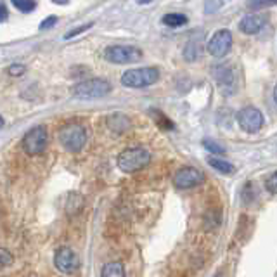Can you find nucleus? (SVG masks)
Instances as JSON below:
<instances>
[{
	"label": "nucleus",
	"mask_w": 277,
	"mask_h": 277,
	"mask_svg": "<svg viewBox=\"0 0 277 277\" xmlns=\"http://www.w3.org/2000/svg\"><path fill=\"white\" fill-rule=\"evenodd\" d=\"M2 126H4V118L0 116V129H2Z\"/></svg>",
	"instance_id": "nucleus-29"
},
{
	"label": "nucleus",
	"mask_w": 277,
	"mask_h": 277,
	"mask_svg": "<svg viewBox=\"0 0 277 277\" xmlns=\"http://www.w3.org/2000/svg\"><path fill=\"white\" fill-rule=\"evenodd\" d=\"M222 6H224L222 0H206V4H204V12H206V14H211V12L219 11Z\"/></svg>",
	"instance_id": "nucleus-19"
},
{
	"label": "nucleus",
	"mask_w": 277,
	"mask_h": 277,
	"mask_svg": "<svg viewBox=\"0 0 277 277\" xmlns=\"http://www.w3.org/2000/svg\"><path fill=\"white\" fill-rule=\"evenodd\" d=\"M203 180H204V175L201 172L190 166H185L182 170H179L174 177V182L179 189H190L194 187V185L201 184Z\"/></svg>",
	"instance_id": "nucleus-10"
},
{
	"label": "nucleus",
	"mask_w": 277,
	"mask_h": 277,
	"mask_svg": "<svg viewBox=\"0 0 277 277\" xmlns=\"http://www.w3.org/2000/svg\"><path fill=\"white\" fill-rule=\"evenodd\" d=\"M149 161H151V154L142 147L125 149L118 156V166L125 174H134V172L142 170V168H146L149 165Z\"/></svg>",
	"instance_id": "nucleus-1"
},
{
	"label": "nucleus",
	"mask_w": 277,
	"mask_h": 277,
	"mask_svg": "<svg viewBox=\"0 0 277 277\" xmlns=\"http://www.w3.org/2000/svg\"><path fill=\"white\" fill-rule=\"evenodd\" d=\"M267 25L265 14H248L239 23V30L246 35H257L263 26Z\"/></svg>",
	"instance_id": "nucleus-12"
},
{
	"label": "nucleus",
	"mask_w": 277,
	"mask_h": 277,
	"mask_svg": "<svg viewBox=\"0 0 277 277\" xmlns=\"http://www.w3.org/2000/svg\"><path fill=\"white\" fill-rule=\"evenodd\" d=\"M230 45H232V33L225 28L219 30L208 42V52L213 57H224L230 51Z\"/></svg>",
	"instance_id": "nucleus-8"
},
{
	"label": "nucleus",
	"mask_w": 277,
	"mask_h": 277,
	"mask_svg": "<svg viewBox=\"0 0 277 277\" xmlns=\"http://www.w3.org/2000/svg\"><path fill=\"white\" fill-rule=\"evenodd\" d=\"M238 121L244 132H248V134H257L263 125V115L260 113V110H257V108L248 106L239 111Z\"/></svg>",
	"instance_id": "nucleus-7"
},
{
	"label": "nucleus",
	"mask_w": 277,
	"mask_h": 277,
	"mask_svg": "<svg viewBox=\"0 0 277 277\" xmlns=\"http://www.w3.org/2000/svg\"><path fill=\"white\" fill-rule=\"evenodd\" d=\"M54 25H57V16H49L47 19L40 23V30H51Z\"/></svg>",
	"instance_id": "nucleus-22"
},
{
	"label": "nucleus",
	"mask_w": 277,
	"mask_h": 277,
	"mask_svg": "<svg viewBox=\"0 0 277 277\" xmlns=\"http://www.w3.org/2000/svg\"><path fill=\"white\" fill-rule=\"evenodd\" d=\"M54 4H59V6H66L68 2H70V0H52Z\"/></svg>",
	"instance_id": "nucleus-27"
},
{
	"label": "nucleus",
	"mask_w": 277,
	"mask_h": 277,
	"mask_svg": "<svg viewBox=\"0 0 277 277\" xmlns=\"http://www.w3.org/2000/svg\"><path fill=\"white\" fill-rule=\"evenodd\" d=\"M208 163H210L211 168H215L217 172H220V174H224V175H230L236 172L232 163L224 161V160H220V158H208Z\"/></svg>",
	"instance_id": "nucleus-13"
},
{
	"label": "nucleus",
	"mask_w": 277,
	"mask_h": 277,
	"mask_svg": "<svg viewBox=\"0 0 277 277\" xmlns=\"http://www.w3.org/2000/svg\"><path fill=\"white\" fill-rule=\"evenodd\" d=\"M160 78V71L156 68H140V70H130L121 75V83L130 89H146Z\"/></svg>",
	"instance_id": "nucleus-4"
},
{
	"label": "nucleus",
	"mask_w": 277,
	"mask_h": 277,
	"mask_svg": "<svg viewBox=\"0 0 277 277\" xmlns=\"http://www.w3.org/2000/svg\"><path fill=\"white\" fill-rule=\"evenodd\" d=\"M12 6L16 9H19L21 12H30L35 9V2L33 0H11Z\"/></svg>",
	"instance_id": "nucleus-18"
},
{
	"label": "nucleus",
	"mask_w": 277,
	"mask_h": 277,
	"mask_svg": "<svg viewBox=\"0 0 277 277\" xmlns=\"http://www.w3.org/2000/svg\"><path fill=\"white\" fill-rule=\"evenodd\" d=\"M275 182H277V175L274 172V174H270V177L267 179V182H265V187L272 194V196H275Z\"/></svg>",
	"instance_id": "nucleus-21"
},
{
	"label": "nucleus",
	"mask_w": 277,
	"mask_h": 277,
	"mask_svg": "<svg viewBox=\"0 0 277 277\" xmlns=\"http://www.w3.org/2000/svg\"><path fill=\"white\" fill-rule=\"evenodd\" d=\"M104 57L115 65H132L142 57V51L134 45H110L104 51Z\"/></svg>",
	"instance_id": "nucleus-5"
},
{
	"label": "nucleus",
	"mask_w": 277,
	"mask_h": 277,
	"mask_svg": "<svg viewBox=\"0 0 277 277\" xmlns=\"http://www.w3.org/2000/svg\"><path fill=\"white\" fill-rule=\"evenodd\" d=\"M111 92V85L110 81L102 80V78H92V80H85L76 83L73 89H71V94L75 95L76 99H81V101H90V99H99L104 97Z\"/></svg>",
	"instance_id": "nucleus-2"
},
{
	"label": "nucleus",
	"mask_w": 277,
	"mask_h": 277,
	"mask_svg": "<svg viewBox=\"0 0 277 277\" xmlns=\"http://www.w3.org/2000/svg\"><path fill=\"white\" fill-rule=\"evenodd\" d=\"M47 147V129L42 125L33 126L23 137V149L28 154H40Z\"/></svg>",
	"instance_id": "nucleus-6"
},
{
	"label": "nucleus",
	"mask_w": 277,
	"mask_h": 277,
	"mask_svg": "<svg viewBox=\"0 0 277 277\" xmlns=\"http://www.w3.org/2000/svg\"><path fill=\"white\" fill-rule=\"evenodd\" d=\"M59 142L70 153H78L87 142V132L81 125H65L59 130Z\"/></svg>",
	"instance_id": "nucleus-3"
},
{
	"label": "nucleus",
	"mask_w": 277,
	"mask_h": 277,
	"mask_svg": "<svg viewBox=\"0 0 277 277\" xmlns=\"http://www.w3.org/2000/svg\"><path fill=\"white\" fill-rule=\"evenodd\" d=\"M7 19V9L2 6V4H0V23L2 21H6Z\"/></svg>",
	"instance_id": "nucleus-26"
},
{
	"label": "nucleus",
	"mask_w": 277,
	"mask_h": 277,
	"mask_svg": "<svg viewBox=\"0 0 277 277\" xmlns=\"http://www.w3.org/2000/svg\"><path fill=\"white\" fill-rule=\"evenodd\" d=\"M215 78L225 94H232L236 90V71L230 66H217Z\"/></svg>",
	"instance_id": "nucleus-11"
},
{
	"label": "nucleus",
	"mask_w": 277,
	"mask_h": 277,
	"mask_svg": "<svg viewBox=\"0 0 277 277\" xmlns=\"http://www.w3.org/2000/svg\"><path fill=\"white\" fill-rule=\"evenodd\" d=\"M125 269L121 262H111L108 265H104L102 269V277H123Z\"/></svg>",
	"instance_id": "nucleus-14"
},
{
	"label": "nucleus",
	"mask_w": 277,
	"mask_h": 277,
	"mask_svg": "<svg viewBox=\"0 0 277 277\" xmlns=\"http://www.w3.org/2000/svg\"><path fill=\"white\" fill-rule=\"evenodd\" d=\"M54 263H56V267L61 272L70 274V272H75L78 269L80 260L71 248H59L56 251V257H54Z\"/></svg>",
	"instance_id": "nucleus-9"
},
{
	"label": "nucleus",
	"mask_w": 277,
	"mask_h": 277,
	"mask_svg": "<svg viewBox=\"0 0 277 277\" xmlns=\"http://www.w3.org/2000/svg\"><path fill=\"white\" fill-rule=\"evenodd\" d=\"M184 56H185V59H187V61H194V59H198L199 56H201V44L194 42V40H190V42L185 45Z\"/></svg>",
	"instance_id": "nucleus-15"
},
{
	"label": "nucleus",
	"mask_w": 277,
	"mask_h": 277,
	"mask_svg": "<svg viewBox=\"0 0 277 277\" xmlns=\"http://www.w3.org/2000/svg\"><path fill=\"white\" fill-rule=\"evenodd\" d=\"M7 71H9V75H11V76H21L26 71V66L25 65H12Z\"/></svg>",
	"instance_id": "nucleus-23"
},
{
	"label": "nucleus",
	"mask_w": 277,
	"mask_h": 277,
	"mask_svg": "<svg viewBox=\"0 0 277 277\" xmlns=\"http://www.w3.org/2000/svg\"><path fill=\"white\" fill-rule=\"evenodd\" d=\"M90 26H92V23H89V25H85V26H80V28H76L75 31H70V33H66L65 38H66V40H68V38H73V37H76L78 33H83L85 30H89Z\"/></svg>",
	"instance_id": "nucleus-24"
},
{
	"label": "nucleus",
	"mask_w": 277,
	"mask_h": 277,
	"mask_svg": "<svg viewBox=\"0 0 277 277\" xmlns=\"http://www.w3.org/2000/svg\"><path fill=\"white\" fill-rule=\"evenodd\" d=\"M203 147L206 149V151H210V154H224L225 149L220 146V144H217L215 140L211 139H204L203 140Z\"/></svg>",
	"instance_id": "nucleus-17"
},
{
	"label": "nucleus",
	"mask_w": 277,
	"mask_h": 277,
	"mask_svg": "<svg viewBox=\"0 0 277 277\" xmlns=\"http://www.w3.org/2000/svg\"><path fill=\"white\" fill-rule=\"evenodd\" d=\"M163 23L168 26H172V28H177V26L185 25V23H187V17L184 14H179V12H172V14L163 16Z\"/></svg>",
	"instance_id": "nucleus-16"
},
{
	"label": "nucleus",
	"mask_w": 277,
	"mask_h": 277,
	"mask_svg": "<svg viewBox=\"0 0 277 277\" xmlns=\"http://www.w3.org/2000/svg\"><path fill=\"white\" fill-rule=\"evenodd\" d=\"M149 2H153V0H139V4H149Z\"/></svg>",
	"instance_id": "nucleus-28"
},
{
	"label": "nucleus",
	"mask_w": 277,
	"mask_h": 277,
	"mask_svg": "<svg viewBox=\"0 0 277 277\" xmlns=\"http://www.w3.org/2000/svg\"><path fill=\"white\" fill-rule=\"evenodd\" d=\"M275 0H255L253 7H263V6H274Z\"/></svg>",
	"instance_id": "nucleus-25"
},
{
	"label": "nucleus",
	"mask_w": 277,
	"mask_h": 277,
	"mask_svg": "<svg viewBox=\"0 0 277 277\" xmlns=\"http://www.w3.org/2000/svg\"><path fill=\"white\" fill-rule=\"evenodd\" d=\"M12 263V255L7 251V249H0V269H4V267L11 265Z\"/></svg>",
	"instance_id": "nucleus-20"
}]
</instances>
